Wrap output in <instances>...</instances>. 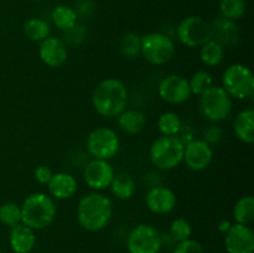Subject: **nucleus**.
<instances>
[{
	"instance_id": "e433bc0d",
	"label": "nucleus",
	"mask_w": 254,
	"mask_h": 253,
	"mask_svg": "<svg viewBox=\"0 0 254 253\" xmlns=\"http://www.w3.org/2000/svg\"><path fill=\"white\" fill-rule=\"evenodd\" d=\"M232 225H233V223H231L228 220H221L220 222H218L217 228H218V231H220V232L226 233L228 230H230L231 226H232Z\"/></svg>"
},
{
	"instance_id": "2eb2a0df",
	"label": "nucleus",
	"mask_w": 254,
	"mask_h": 253,
	"mask_svg": "<svg viewBox=\"0 0 254 253\" xmlns=\"http://www.w3.org/2000/svg\"><path fill=\"white\" fill-rule=\"evenodd\" d=\"M178 197L171 189L163 185L151 186L145 195V206L155 215H168L176 207Z\"/></svg>"
},
{
	"instance_id": "6ab92c4d",
	"label": "nucleus",
	"mask_w": 254,
	"mask_h": 253,
	"mask_svg": "<svg viewBox=\"0 0 254 253\" xmlns=\"http://www.w3.org/2000/svg\"><path fill=\"white\" fill-rule=\"evenodd\" d=\"M9 245L14 253H31L36 246L35 231L24 223L14 226L10 231Z\"/></svg>"
},
{
	"instance_id": "ddd939ff",
	"label": "nucleus",
	"mask_w": 254,
	"mask_h": 253,
	"mask_svg": "<svg viewBox=\"0 0 254 253\" xmlns=\"http://www.w3.org/2000/svg\"><path fill=\"white\" fill-rule=\"evenodd\" d=\"M213 160V149L203 139H192L185 144L184 160L185 165L192 171H203Z\"/></svg>"
},
{
	"instance_id": "412c9836",
	"label": "nucleus",
	"mask_w": 254,
	"mask_h": 253,
	"mask_svg": "<svg viewBox=\"0 0 254 253\" xmlns=\"http://www.w3.org/2000/svg\"><path fill=\"white\" fill-rule=\"evenodd\" d=\"M117 123L119 129L127 134H138L145 128L146 117L138 109H124L118 117Z\"/></svg>"
},
{
	"instance_id": "9d476101",
	"label": "nucleus",
	"mask_w": 254,
	"mask_h": 253,
	"mask_svg": "<svg viewBox=\"0 0 254 253\" xmlns=\"http://www.w3.org/2000/svg\"><path fill=\"white\" fill-rule=\"evenodd\" d=\"M163 248L161 233L148 223H140L129 232L127 250L129 253H159Z\"/></svg>"
},
{
	"instance_id": "bb28decb",
	"label": "nucleus",
	"mask_w": 254,
	"mask_h": 253,
	"mask_svg": "<svg viewBox=\"0 0 254 253\" xmlns=\"http://www.w3.org/2000/svg\"><path fill=\"white\" fill-rule=\"evenodd\" d=\"M183 128V121L175 112H164L158 118V129L161 135L176 136Z\"/></svg>"
},
{
	"instance_id": "20e7f679",
	"label": "nucleus",
	"mask_w": 254,
	"mask_h": 253,
	"mask_svg": "<svg viewBox=\"0 0 254 253\" xmlns=\"http://www.w3.org/2000/svg\"><path fill=\"white\" fill-rule=\"evenodd\" d=\"M185 144L179 136L161 135L153 141L149 150L151 164L159 170H173L184 160Z\"/></svg>"
},
{
	"instance_id": "58836bf2",
	"label": "nucleus",
	"mask_w": 254,
	"mask_h": 253,
	"mask_svg": "<svg viewBox=\"0 0 254 253\" xmlns=\"http://www.w3.org/2000/svg\"><path fill=\"white\" fill-rule=\"evenodd\" d=\"M0 253H2V252H1V247H0Z\"/></svg>"
},
{
	"instance_id": "6e6552de",
	"label": "nucleus",
	"mask_w": 254,
	"mask_h": 253,
	"mask_svg": "<svg viewBox=\"0 0 254 253\" xmlns=\"http://www.w3.org/2000/svg\"><path fill=\"white\" fill-rule=\"evenodd\" d=\"M86 149L93 159L111 160L121 149V139L114 129L97 126L87 136Z\"/></svg>"
},
{
	"instance_id": "4468645a",
	"label": "nucleus",
	"mask_w": 254,
	"mask_h": 253,
	"mask_svg": "<svg viewBox=\"0 0 254 253\" xmlns=\"http://www.w3.org/2000/svg\"><path fill=\"white\" fill-rule=\"evenodd\" d=\"M225 248L227 253H253L254 232L247 225L233 223L225 233Z\"/></svg>"
},
{
	"instance_id": "4be33fe9",
	"label": "nucleus",
	"mask_w": 254,
	"mask_h": 253,
	"mask_svg": "<svg viewBox=\"0 0 254 253\" xmlns=\"http://www.w3.org/2000/svg\"><path fill=\"white\" fill-rule=\"evenodd\" d=\"M109 188L114 197L118 200H129L133 197L136 190L135 180L130 174L126 171L116 174Z\"/></svg>"
},
{
	"instance_id": "39448f33",
	"label": "nucleus",
	"mask_w": 254,
	"mask_h": 253,
	"mask_svg": "<svg viewBox=\"0 0 254 253\" xmlns=\"http://www.w3.org/2000/svg\"><path fill=\"white\" fill-rule=\"evenodd\" d=\"M198 97L201 113L211 123H221L232 113L233 99L222 86L213 84Z\"/></svg>"
},
{
	"instance_id": "c9c22d12",
	"label": "nucleus",
	"mask_w": 254,
	"mask_h": 253,
	"mask_svg": "<svg viewBox=\"0 0 254 253\" xmlns=\"http://www.w3.org/2000/svg\"><path fill=\"white\" fill-rule=\"evenodd\" d=\"M64 32V37H66L69 42H72V44H79V42L84 39V36H86V31H84L83 26H81V25L78 24H76L73 27H71V29Z\"/></svg>"
},
{
	"instance_id": "aec40b11",
	"label": "nucleus",
	"mask_w": 254,
	"mask_h": 253,
	"mask_svg": "<svg viewBox=\"0 0 254 253\" xmlns=\"http://www.w3.org/2000/svg\"><path fill=\"white\" fill-rule=\"evenodd\" d=\"M235 135L245 144L254 141V111L252 108L242 109L233 119Z\"/></svg>"
},
{
	"instance_id": "393cba45",
	"label": "nucleus",
	"mask_w": 254,
	"mask_h": 253,
	"mask_svg": "<svg viewBox=\"0 0 254 253\" xmlns=\"http://www.w3.org/2000/svg\"><path fill=\"white\" fill-rule=\"evenodd\" d=\"M77 12L68 5H57L51 12V19L55 26L61 31H67L77 24Z\"/></svg>"
},
{
	"instance_id": "f03ea898",
	"label": "nucleus",
	"mask_w": 254,
	"mask_h": 253,
	"mask_svg": "<svg viewBox=\"0 0 254 253\" xmlns=\"http://www.w3.org/2000/svg\"><path fill=\"white\" fill-rule=\"evenodd\" d=\"M91 99L98 116L116 118L128 106V88L121 79L106 78L94 87Z\"/></svg>"
},
{
	"instance_id": "dca6fc26",
	"label": "nucleus",
	"mask_w": 254,
	"mask_h": 253,
	"mask_svg": "<svg viewBox=\"0 0 254 253\" xmlns=\"http://www.w3.org/2000/svg\"><path fill=\"white\" fill-rule=\"evenodd\" d=\"M68 56L66 42L56 36H49L40 42L39 57L47 67L56 68L66 62Z\"/></svg>"
},
{
	"instance_id": "f257e3e1",
	"label": "nucleus",
	"mask_w": 254,
	"mask_h": 253,
	"mask_svg": "<svg viewBox=\"0 0 254 253\" xmlns=\"http://www.w3.org/2000/svg\"><path fill=\"white\" fill-rule=\"evenodd\" d=\"M77 221L83 230L99 232L111 222L113 216V202L108 196L99 191H92L82 196L76 210Z\"/></svg>"
},
{
	"instance_id": "5701e85b",
	"label": "nucleus",
	"mask_w": 254,
	"mask_h": 253,
	"mask_svg": "<svg viewBox=\"0 0 254 253\" xmlns=\"http://www.w3.org/2000/svg\"><path fill=\"white\" fill-rule=\"evenodd\" d=\"M225 59V47L215 40H208L200 46V60L205 66L216 67Z\"/></svg>"
},
{
	"instance_id": "7ed1b4c3",
	"label": "nucleus",
	"mask_w": 254,
	"mask_h": 253,
	"mask_svg": "<svg viewBox=\"0 0 254 253\" xmlns=\"http://www.w3.org/2000/svg\"><path fill=\"white\" fill-rule=\"evenodd\" d=\"M21 207V223L34 231L45 230L57 215L56 201L46 192H34L27 196Z\"/></svg>"
},
{
	"instance_id": "2f4dec72",
	"label": "nucleus",
	"mask_w": 254,
	"mask_h": 253,
	"mask_svg": "<svg viewBox=\"0 0 254 253\" xmlns=\"http://www.w3.org/2000/svg\"><path fill=\"white\" fill-rule=\"evenodd\" d=\"M121 52L127 59H135L140 55V36L134 32H128L121 40Z\"/></svg>"
},
{
	"instance_id": "f8f14e48",
	"label": "nucleus",
	"mask_w": 254,
	"mask_h": 253,
	"mask_svg": "<svg viewBox=\"0 0 254 253\" xmlns=\"http://www.w3.org/2000/svg\"><path fill=\"white\" fill-rule=\"evenodd\" d=\"M116 171L109 160L92 159L83 169V180L93 191H102L111 186Z\"/></svg>"
},
{
	"instance_id": "c756f323",
	"label": "nucleus",
	"mask_w": 254,
	"mask_h": 253,
	"mask_svg": "<svg viewBox=\"0 0 254 253\" xmlns=\"http://www.w3.org/2000/svg\"><path fill=\"white\" fill-rule=\"evenodd\" d=\"M0 223L6 227L21 223V207L16 202H4L0 205Z\"/></svg>"
},
{
	"instance_id": "c85d7f7f",
	"label": "nucleus",
	"mask_w": 254,
	"mask_h": 253,
	"mask_svg": "<svg viewBox=\"0 0 254 253\" xmlns=\"http://www.w3.org/2000/svg\"><path fill=\"white\" fill-rule=\"evenodd\" d=\"M189 86H190L191 93L195 96H201L203 92L213 86L212 74L205 69H198L189 79Z\"/></svg>"
},
{
	"instance_id": "cd10ccee",
	"label": "nucleus",
	"mask_w": 254,
	"mask_h": 253,
	"mask_svg": "<svg viewBox=\"0 0 254 253\" xmlns=\"http://www.w3.org/2000/svg\"><path fill=\"white\" fill-rule=\"evenodd\" d=\"M220 11L221 16L236 21L246 14L247 2L246 0H221Z\"/></svg>"
},
{
	"instance_id": "0eeeda50",
	"label": "nucleus",
	"mask_w": 254,
	"mask_h": 253,
	"mask_svg": "<svg viewBox=\"0 0 254 253\" xmlns=\"http://www.w3.org/2000/svg\"><path fill=\"white\" fill-rule=\"evenodd\" d=\"M175 52L173 39L163 32H149L140 36V54L154 66L168 63L175 56Z\"/></svg>"
},
{
	"instance_id": "a211bd4d",
	"label": "nucleus",
	"mask_w": 254,
	"mask_h": 253,
	"mask_svg": "<svg viewBox=\"0 0 254 253\" xmlns=\"http://www.w3.org/2000/svg\"><path fill=\"white\" fill-rule=\"evenodd\" d=\"M211 25L212 40L225 46H233L240 39V29L236 21L228 20L223 16H218Z\"/></svg>"
},
{
	"instance_id": "4c0bfd02",
	"label": "nucleus",
	"mask_w": 254,
	"mask_h": 253,
	"mask_svg": "<svg viewBox=\"0 0 254 253\" xmlns=\"http://www.w3.org/2000/svg\"><path fill=\"white\" fill-rule=\"evenodd\" d=\"M89 2H91V1H88V0H86V6H87V5H88L89 4ZM77 9H78V11L79 12H82V14H83V11H84V7H77ZM91 10L92 9H88V7H86V14H88V11H91Z\"/></svg>"
},
{
	"instance_id": "f3484780",
	"label": "nucleus",
	"mask_w": 254,
	"mask_h": 253,
	"mask_svg": "<svg viewBox=\"0 0 254 253\" xmlns=\"http://www.w3.org/2000/svg\"><path fill=\"white\" fill-rule=\"evenodd\" d=\"M49 195L54 200H68L78 191V181L76 176L66 171L54 173L51 180L47 184Z\"/></svg>"
},
{
	"instance_id": "a878e982",
	"label": "nucleus",
	"mask_w": 254,
	"mask_h": 253,
	"mask_svg": "<svg viewBox=\"0 0 254 253\" xmlns=\"http://www.w3.org/2000/svg\"><path fill=\"white\" fill-rule=\"evenodd\" d=\"M233 218L236 223L250 226L254 221V198L251 195L242 196L233 207Z\"/></svg>"
},
{
	"instance_id": "72a5a7b5",
	"label": "nucleus",
	"mask_w": 254,
	"mask_h": 253,
	"mask_svg": "<svg viewBox=\"0 0 254 253\" xmlns=\"http://www.w3.org/2000/svg\"><path fill=\"white\" fill-rule=\"evenodd\" d=\"M223 139V130L217 123H211L206 126L203 130V140L211 146L217 145L222 141Z\"/></svg>"
},
{
	"instance_id": "f704fd0d",
	"label": "nucleus",
	"mask_w": 254,
	"mask_h": 253,
	"mask_svg": "<svg viewBox=\"0 0 254 253\" xmlns=\"http://www.w3.org/2000/svg\"><path fill=\"white\" fill-rule=\"evenodd\" d=\"M52 175H54V171L51 170V168L46 165H40L35 169L34 171V178L41 185H47L49 181L51 180Z\"/></svg>"
},
{
	"instance_id": "7c9ffc66",
	"label": "nucleus",
	"mask_w": 254,
	"mask_h": 253,
	"mask_svg": "<svg viewBox=\"0 0 254 253\" xmlns=\"http://www.w3.org/2000/svg\"><path fill=\"white\" fill-rule=\"evenodd\" d=\"M169 235L173 237L176 243L189 240L192 235V225L190 223V221L184 217L175 218L169 228Z\"/></svg>"
},
{
	"instance_id": "423d86ee",
	"label": "nucleus",
	"mask_w": 254,
	"mask_h": 253,
	"mask_svg": "<svg viewBox=\"0 0 254 253\" xmlns=\"http://www.w3.org/2000/svg\"><path fill=\"white\" fill-rule=\"evenodd\" d=\"M222 87L232 99L251 98L254 94V77L250 67L243 63H232L223 71Z\"/></svg>"
},
{
	"instance_id": "9b49d317",
	"label": "nucleus",
	"mask_w": 254,
	"mask_h": 253,
	"mask_svg": "<svg viewBox=\"0 0 254 253\" xmlns=\"http://www.w3.org/2000/svg\"><path fill=\"white\" fill-rule=\"evenodd\" d=\"M159 97L169 104H183L192 96L189 79L181 74H169L158 86Z\"/></svg>"
},
{
	"instance_id": "1a4fd4ad",
	"label": "nucleus",
	"mask_w": 254,
	"mask_h": 253,
	"mask_svg": "<svg viewBox=\"0 0 254 253\" xmlns=\"http://www.w3.org/2000/svg\"><path fill=\"white\" fill-rule=\"evenodd\" d=\"M176 36L186 47H200L212 39L211 25L200 16H188L176 26Z\"/></svg>"
},
{
	"instance_id": "b1692460",
	"label": "nucleus",
	"mask_w": 254,
	"mask_h": 253,
	"mask_svg": "<svg viewBox=\"0 0 254 253\" xmlns=\"http://www.w3.org/2000/svg\"><path fill=\"white\" fill-rule=\"evenodd\" d=\"M22 31H24L25 36L31 41L41 42L50 36L51 27L46 20L41 19V17H31L25 21Z\"/></svg>"
},
{
	"instance_id": "473e14b6",
	"label": "nucleus",
	"mask_w": 254,
	"mask_h": 253,
	"mask_svg": "<svg viewBox=\"0 0 254 253\" xmlns=\"http://www.w3.org/2000/svg\"><path fill=\"white\" fill-rule=\"evenodd\" d=\"M173 253H206L205 248L198 241L189 238V240L178 242L173 248Z\"/></svg>"
}]
</instances>
